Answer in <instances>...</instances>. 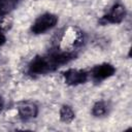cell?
I'll list each match as a JSON object with an SVG mask.
<instances>
[{
    "label": "cell",
    "instance_id": "6",
    "mask_svg": "<svg viewBox=\"0 0 132 132\" xmlns=\"http://www.w3.org/2000/svg\"><path fill=\"white\" fill-rule=\"evenodd\" d=\"M126 15V8L122 4H114L112 8L109 10V12L103 18L106 23L110 24H119L121 23Z\"/></svg>",
    "mask_w": 132,
    "mask_h": 132
},
{
    "label": "cell",
    "instance_id": "10",
    "mask_svg": "<svg viewBox=\"0 0 132 132\" xmlns=\"http://www.w3.org/2000/svg\"><path fill=\"white\" fill-rule=\"evenodd\" d=\"M11 25H12V21L9 18H7V16L3 18L0 22V29H1V31H7L8 29H10Z\"/></svg>",
    "mask_w": 132,
    "mask_h": 132
},
{
    "label": "cell",
    "instance_id": "3",
    "mask_svg": "<svg viewBox=\"0 0 132 132\" xmlns=\"http://www.w3.org/2000/svg\"><path fill=\"white\" fill-rule=\"evenodd\" d=\"M116 72V68L109 64V63H103L100 65H96L92 71H91V76L95 81H102L110 76H112Z\"/></svg>",
    "mask_w": 132,
    "mask_h": 132
},
{
    "label": "cell",
    "instance_id": "8",
    "mask_svg": "<svg viewBox=\"0 0 132 132\" xmlns=\"http://www.w3.org/2000/svg\"><path fill=\"white\" fill-rule=\"evenodd\" d=\"M19 0H0V14L5 15L18 6Z\"/></svg>",
    "mask_w": 132,
    "mask_h": 132
},
{
    "label": "cell",
    "instance_id": "7",
    "mask_svg": "<svg viewBox=\"0 0 132 132\" xmlns=\"http://www.w3.org/2000/svg\"><path fill=\"white\" fill-rule=\"evenodd\" d=\"M108 112V105L104 101H97L92 107V114L96 118L104 117Z\"/></svg>",
    "mask_w": 132,
    "mask_h": 132
},
{
    "label": "cell",
    "instance_id": "2",
    "mask_svg": "<svg viewBox=\"0 0 132 132\" xmlns=\"http://www.w3.org/2000/svg\"><path fill=\"white\" fill-rule=\"evenodd\" d=\"M58 22L57 15L53 13H43L38 16L31 27V31L34 34H42L50 29L54 28Z\"/></svg>",
    "mask_w": 132,
    "mask_h": 132
},
{
    "label": "cell",
    "instance_id": "11",
    "mask_svg": "<svg viewBox=\"0 0 132 132\" xmlns=\"http://www.w3.org/2000/svg\"><path fill=\"white\" fill-rule=\"evenodd\" d=\"M5 40H6V38H5V36H4V34L2 33V31H0V46H1L2 44H4V42H5Z\"/></svg>",
    "mask_w": 132,
    "mask_h": 132
},
{
    "label": "cell",
    "instance_id": "9",
    "mask_svg": "<svg viewBox=\"0 0 132 132\" xmlns=\"http://www.w3.org/2000/svg\"><path fill=\"white\" fill-rule=\"evenodd\" d=\"M75 114L73 109L68 105H63L60 109V119L64 123H71L74 119Z\"/></svg>",
    "mask_w": 132,
    "mask_h": 132
},
{
    "label": "cell",
    "instance_id": "5",
    "mask_svg": "<svg viewBox=\"0 0 132 132\" xmlns=\"http://www.w3.org/2000/svg\"><path fill=\"white\" fill-rule=\"evenodd\" d=\"M18 112L22 120L28 121L35 118L38 113V107L31 101H23L18 105Z\"/></svg>",
    "mask_w": 132,
    "mask_h": 132
},
{
    "label": "cell",
    "instance_id": "4",
    "mask_svg": "<svg viewBox=\"0 0 132 132\" xmlns=\"http://www.w3.org/2000/svg\"><path fill=\"white\" fill-rule=\"evenodd\" d=\"M64 80L69 86H77L87 81L88 73L79 69H68L63 73Z\"/></svg>",
    "mask_w": 132,
    "mask_h": 132
},
{
    "label": "cell",
    "instance_id": "12",
    "mask_svg": "<svg viewBox=\"0 0 132 132\" xmlns=\"http://www.w3.org/2000/svg\"><path fill=\"white\" fill-rule=\"evenodd\" d=\"M2 107H3V101H2V100H1V98H0V111H1Z\"/></svg>",
    "mask_w": 132,
    "mask_h": 132
},
{
    "label": "cell",
    "instance_id": "1",
    "mask_svg": "<svg viewBox=\"0 0 132 132\" xmlns=\"http://www.w3.org/2000/svg\"><path fill=\"white\" fill-rule=\"evenodd\" d=\"M57 68L54 65L51 56L47 55V56L35 57L29 64L28 71L32 75H40V74H45L47 72L54 71Z\"/></svg>",
    "mask_w": 132,
    "mask_h": 132
}]
</instances>
